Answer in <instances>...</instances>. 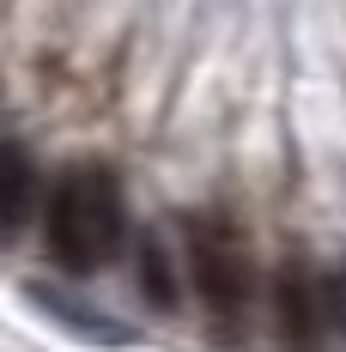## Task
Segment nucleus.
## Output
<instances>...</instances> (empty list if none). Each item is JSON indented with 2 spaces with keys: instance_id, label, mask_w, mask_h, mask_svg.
<instances>
[{
  "instance_id": "nucleus-6",
  "label": "nucleus",
  "mask_w": 346,
  "mask_h": 352,
  "mask_svg": "<svg viewBox=\"0 0 346 352\" xmlns=\"http://www.w3.org/2000/svg\"><path fill=\"white\" fill-rule=\"evenodd\" d=\"M134 274H140V298H146L158 316L182 310V285H176L171 249H164V237H158V231H146V237H140V249H134Z\"/></svg>"
},
{
  "instance_id": "nucleus-1",
  "label": "nucleus",
  "mask_w": 346,
  "mask_h": 352,
  "mask_svg": "<svg viewBox=\"0 0 346 352\" xmlns=\"http://www.w3.org/2000/svg\"><path fill=\"white\" fill-rule=\"evenodd\" d=\"M128 237V207H122V176L109 164H67L49 188L43 207V243L61 274H98L116 261Z\"/></svg>"
},
{
  "instance_id": "nucleus-4",
  "label": "nucleus",
  "mask_w": 346,
  "mask_h": 352,
  "mask_svg": "<svg viewBox=\"0 0 346 352\" xmlns=\"http://www.w3.org/2000/svg\"><path fill=\"white\" fill-rule=\"evenodd\" d=\"M25 298H31L36 310L61 316L73 334H79V340H98V346H128V340H134V328H122V322L104 316V310H85V304H73L67 292H55V285H25Z\"/></svg>"
},
{
  "instance_id": "nucleus-2",
  "label": "nucleus",
  "mask_w": 346,
  "mask_h": 352,
  "mask_svg": "<svg viewBox=\"0 0 346 352\" xmlns=\"http://www.w3.org/2000/svg\"><path fill=\"white\" fill-rule=\"evenodd\" d=\"M182 237H188V274H195V292H201V310H207L213 334H219L225 346L249 340L255 261H249L243 225L225 219V212H188V219H182Z\"/></svg>"
},
{
  "instance_id": "nucleus-7",
  "label": "nucleus",
  "mask_w": 346,
  "mask_h": 352,
  "mask_svg": "<svg viewBox=\"0 0 346 352\" xmlns=\"http://www.w3.org/2000/svg\"><path fill=\"white\" fill-rule=\"evenodd\" d=\"M328 298H334V316L346 322V274H340V285H334V292H328Z\"/></svg>"
},
{
  "instance_id": "nucleus-3",
  "label": "nucleus",
  "mask_w": 346,
  "mask_h": 352,
  "mask_svg": "<svg viewBox=\"0 0 346 352\" xmlns=\"http://www.w3.org/2000/svg\"><path fill=\"white\" fill-rule=\"evenodd\" d=\"M274 334L279 352H322V285L298 255L274 267Z\"/></svg>"
},
{
  "instance_id": "nucleus-5",
  "label": "nucleus",
  "mask_w": 346,
  "mask_h": 352,
  "mask_svg": "<svg viewBox=\"0 0 346 352\" xmlns=\"http://www.w3.org/2000/svg\"><path fill=\"white\" fill-rule=\"evenodd\" d=\"M0 182H6V243H19L25 237V225H31V207H36V164L31 152H25V140H6V152H0Z\"/></svg>"
}]
</instances>
